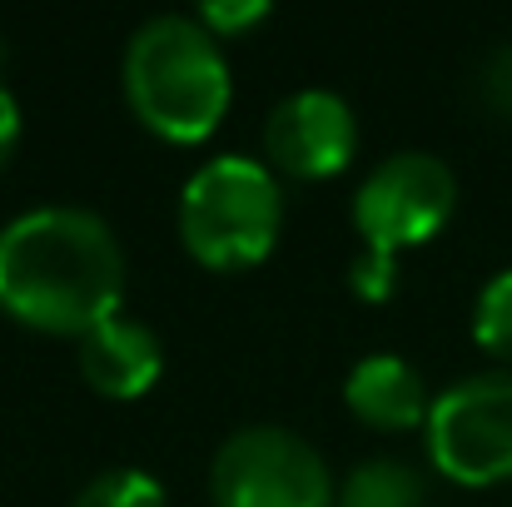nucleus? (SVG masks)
<instances>
[{
	"label": "nucleus",
	"mask_w": 512,
	"mask_h": 507,
	"mask_svg": "<svg viewBox=\"0 0 512 507\" xmlns=\"http://www.w3.org/2000/svg\"><path fill=\"white\" fill-rule=\"evenodd\" d=\"M194 15H199L214 35H234V30H249L254 20H264L269 5H264V0H204Z\"/></svg>",
	"instance_id": "ddd939ff"
},
{
	"label": "nucleus",
	"mask_w": 512,
	"mask_h": 507,
	"mask_svg": "<svg viewBox=\"0 0 512 507\" xmlns=\"http://www.w3.org/2000/svg\"><path fill=\"white\" fill-rule=\"evenodd\" d=\"M423 428L443 478L473 488L512 478V368H483L433 393Z\"/></svg>",
	"instance_id": "423d86ee"
},
{
	"label": "nucleus",
	"mask_w": 512,
	"mask_h": 507,
	"mask_svg": "<svg viewBox=\"0 0 512 507\" xmlns=\"http://www.w3.org/2000/svg\"><path fill=\"white\" fill-rule=\"evenodd\" d=\"M165 368V343L150 324L130 314L100 319L90 334H80V373L105 398H140Z\"/></svg>",
	"instance_id": "6e6552de"
},
{
	"label": "nucleus",
	"mask_w": 512,
	"mask_h": 507,
	"mask_svg": "<svg viewBox=\"0 0 512 507\" xmlns=\"http://www.w3.org/2000/svg\"><path fill=\"white\" fill-rule=\"evenodd\" d=\"M478 90L488 105L512 110V45H493L483 55V70H478Z\"/></svg>",
	"instance_id": "4468645a"
},
{
	"label": "nucleus",
	"mask_w": 512,
	"mask_h": 507,
	"mask_svg": "<svg viewBox=\"0 0 512 507\" xmlns=\"http://www.w3.org/2000/svg\"><path fill=\"white\" fill-rule=\"evenodd\" d=\"M458 204V174L433 150H393L353 189V229L363 249L398 254L433 239Z\"/></svg>",
	"instance_id": "39448f33"
},
{
	"label": "nucleus",
	"mask_w": 512,
	"mask_h": 507,
	"mask_svg": "<svg viewBox=\"0 0 512 507\" xmlns=\"http://www.w3.org/2000/svg\"><path fill=\"white\" fill-rule=\"evenodd\" d=\"M339 507H428V483L403 458H363L343 478Z\"/></svg>",
	"instance_id": "9d476101"
},
{
	"label": "nucleus",
	"mask_w": 512,
	"mask_h": 507,
	"mask_svg": "<svg viewBox=\"0 0 512 507\" xmlns=\"http://www.w3.org/2000/svg\"><path fill=\"white\" fill-rule=\"evenodd\" d=\"M473 334L488 353L512 358V264L483 284V294L473 304Z\"/></svg>",
	"instance_id": "f8f14e48"
},
{
	"label": "nucleus",
	"mask_w": 512,
	"mask_h": 507,
	"mask_svg": "<svg viewBox=\"0 0 512 507\" xmlns=\"http://www.w3.org/2000/svg\"><path fill=\"white\" fill-rule=\"evenodd\" d=\"M343 398L373 428H413V423H428V408H433L423 373L393 348H373L353 358L343 378Z\"/></svg>",
	"instance_id": "1a4fd4ad"
},
{
	"label": "nucleus",
	"mask_w": 512,
	"mask_h": 507,
	"mask_svg": "<svg viewBox=\"0 0 512 507\" xmlns=\"http://www.w3.org/2000/svg\"><path fill=\"white\" fill-rule=\"evenodd\" d=\"M125 249L85 204H30L0 224V309L30 329L90 334L120 314Z\"/></svg>",
	"instance_id": "f257e3e1"
},
{
	"label": "nucleus",
	"mask_w": 512,
	"mask_h": 507,
	"mask_svg": "<svg viewBox=\"0 0 512 507\" xmlns=\"http://www.w3.org/2000/svg\"><path fill=\"white\" fill-rule=\"evenodd\" d=\"M15 145H20V105H15V95L5 90V80H0V169L15 155Z\"/></svg>",
	"instance_id": "dca6fc26"
},
{
	"label": "nucleus",
	"mask_w": 512,
	"mask_h": 507,
	"mask_svg": "<svg viewBox=\"0 0 512 507\" xmlns=\"http://www.w3.org/2000/svg\"><path fill=\"white\" fill-rule=\"evenodd\" d=\"M284 219L279 174L254 155H214L184 179L179 194V234L184 249L209 269H244L259 264Z\"/></svg>",
	"instance_id": "7ed1b4c3"
},
{
	"label": "nucleus",
	"mask_w": 512,
	"mask_h": 507,
	"mask_svg": "<svg viewBox=\"0 0 512 507\" xmlns=\"http://www.w3.org/2000/svg\"><path fill=\"white\" fill-rule=\"evenodd\" d=\"M70 507H170V498H165V488H160L155 473L125 463V468L95 473V478L70 498Z\"/></svg>",
	"instance_id": "9b49d317"
},
{
	"label": "nucleus",
	"mask_w": 512,
	"mask_h": 507,
	"mask_svg": "<svg viewBox=\"0 0 512 507\" xmlns=\"http://www.w3.org/2000/svg\"><path fill=\"white\" fill-rule=\"evenodd\" d=\"M264 145H269V160L289 174H304V179L339 174L358 150V115L339 90L304 85V90H289L269 110Z\"/></svg>",
	"instance_id": "0eeeda50"
},
{
	"label": "nucleus",
	"mask_w": 512,
	"mask_h": 507,
	"mask_svg": "<svg viewBox=\"0 0 512 507\" xmlns=\"http://www.w3.org/2000/svg\"><path fill=\"white\" fill-rule=\"evenodd\" d=\"M214 507H329V458L284 423L234 428L209 463Z\"/></svg>",
	"instance_id": "20e7f679"
},
{
	"label": "nucleus",
	"mask_w": 512,
	"mask_h": 507,
	"mask_svg": "<svg viewBox=\"0 0 512 507\" xmlns=\"http://www.w3.org/2000/svg\"><path fill=\"white\" fill-rule=\"evenodd\" d=\"M125 95L130 110L165 140L194 145L229 110V60L219 35L184 10L150 15L125 40Z\"/></svg>",
	"instance_id": "f03ea898"
},
{
	"label": "nucleus",
	"mask_w": 512,
	"mask_h": 507,
	"mask_svg": "<svg viewBox=\"0 0 512 507\" xmlns=\"http://www.w3.org/2000/svg\"><path fill=\"white\" fill-rule=\"evenodd\" d=\"M348 279H353V289L363 299H388V289H393V259L388 254H373V249H358Z\"/></svg>",
	"instance_id": "2eb2a0df"
}]
</instances>
